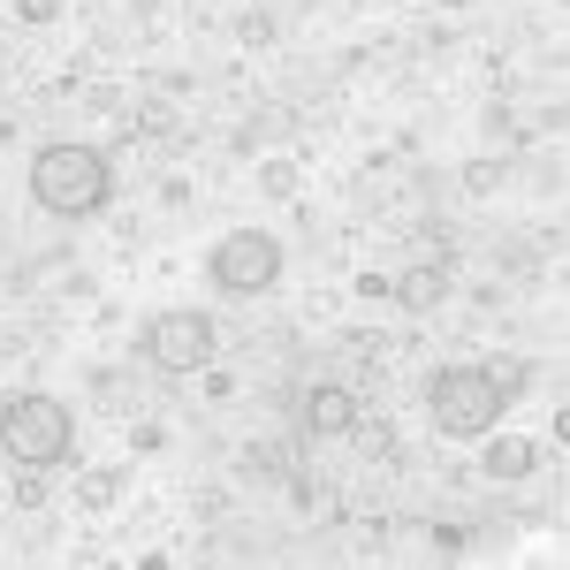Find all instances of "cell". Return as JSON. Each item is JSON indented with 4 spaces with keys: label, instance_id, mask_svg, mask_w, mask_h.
<instances>
[{
    "label": "cell",
    "instance_id": "1",
    "mask_svg": "<svg viewBox=\"0 0 570 570\" xmlns=\"http://www.w3.org/2000/svg\"><path fill=\"white\" fill-rule=\"evenodd\" d=\"M31 198H39L53 220H91L115 198V160H107L99 145H77V137L39 145V160H31Z\"/></svg>",
    "mask_w": 570,
    "mask_h": 570
},
{
    "label": "cell",
    "instance_id": "2",
    "mask_svg": "<svg viewBox=\"0 0 570 570\" xmlns=\"http://www.w3.org/2000/svg\"><path fill=\"white\" fill-rule=\"evenodd\" d=\"M510 395L518 389L502 373H487V365H441L434 381H426V411H434L441 441H487L502 426Z\"/></svg>",
    "mask_w": 570,
    "mask_h": 570
},
{
    "label": "cell",
    "instance_id": "3",
    "mask_svg": "<svg viewBox=\"0 0 570 570\" xmlns=\"http://www.w3.org/2000/svg\"><path fill=\"white\" fill-rule=\"evenodd\" d=\"M69 441H77V419H69L61 395H8V403H0V449L16 456V472L61 464Z\"/></svg>",
    "mask_w": 570,
    "mask_h": 570
},
{
    "label": "cell",
    "instance_id": "4",
    "mask_svg": "<svg viewBox=\"0 0 570 570\" xmlns=\"http://www.w3.org/2000/svg\"><path fill=\"white\" fill-rule=\"evenodd\" d=\"M220 297H259L282 282V236H266V228H228L214 244V259H206Z\"/></svg>",
    "mask_w": 570,
    "mask_h": 570
},
{
    "label": "cell",
    "instance_id": "5",
    "mask_svg": "<svg viewBox=\"0 0 570 570\" xmlns=\"http://www.w3.org/2000/svg\"><path fill=\"white\" fill-rule=\"evenodd\" d=\"M137 351H145L153 373H198V365L214 357V320H206V312H190V305L153 312V320H145V335H137Z\"/></svg>",
    "mask_w": 570,
    "mask_h": 570
},
{
    "label": "cell",
    "instance_id": "6",
    "mask_svg": "<svg viewBox=\"0 0 570 570\" xmlns=\"http://www.w3.org/2000/svg\"><path fill=\"white\" fill-rule=\"evenodd\" d=\"M297 426H305L312 441H343L357 426V395L343 389V381H320V389H305V403H297Z\"/></svg>",
    "mask_w": 570,
    "mask_h": 570
},
{
    "label": "cell",
    "instance_id": "7",
    "mask_svg": "<svg viewBox=\"0 0 570 570\" xmlns=\"http://www.w3.org/2000/svg\"><path fill=\"white\" fill-rule=\"evenodd\" d=\"M532 464H540V449L518 434H502V441H487V480H532Z\"/></svg>",
    "mask_w": 570,
    "mask_h": 570
},
{
    "label": "cell",
    "instance_id": "8",
    "mask_svg": "<svg viewBox=\"0 0 570 570\" xmlns=\"http://www.w3.org/2000/svg\"><path fill=\"white\" fill-rule=\"evenodd\" d=\"M441 297H449V274H441V266H411V274L395 282V305L403 312H434Z\"/></svg>",
    "mask_w": 570,
    "mask_h": 570
},
{
    "label": "cell",
    "instance_id": "9",
    "mask_svg": "<svg viewBox=\"0 0 570 570\" xmlns=\"http://www.w3.org/2000/svg\"><path fill=\"white\" fill-rule=\"evenodd\" d=\"M502 183H510V168H502V160H472V168H464V190H472V198L502 190Z\"/></svg>",
    "mask_w": 570,
    "mask_h": 570
},
{
    "label": "cell",
    "instance_id": "10",
    "mask_svg": "<svg viewBox=\"0 0 570 570\" xmlns=\"http://www.w3.org/2000/svg\"><path fill=\"white\" fill-rule=\"evenodd\" d=\"M351 441H357V456H395V434H381V426H365V419L351 426Z\"/></svg>",
    "mask_w": 570,
    "mask_h": 570
},
{
    "label": "cell",
    "instance_id": "11",
    "mask_svg": "<svg viewBox=\"0 0 570 570\" xmlns=\"http://www.w3.org/2000/svg\"><path fill=\"white\" fill-rule=\"evenodd\" d=\"M115 494H122V472H91V480H85V502H91V510H107Z\"/></svg>",
    "mask_w": 570,
    "mask_h": 570
},
{
    "label": "cell",
    "instance_id": "12",
    "mask_svg": "<svg viewBox=\"0 0 570 570\" xmlns=\"http://www.w3.org/2000/svg\"><path fill=\"white\" fill-rule=\"evenodd\" d=\"M556 441H570V411H563V419H556Z\"/></svg>",
    "mask_w": 570,
    "mask_h": 570
}]
</instances>
